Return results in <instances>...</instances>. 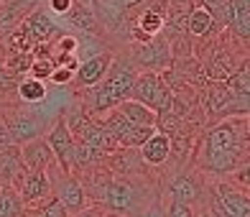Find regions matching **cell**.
I'll list each match as a JSON object with an SVG mask.
<instances>
[{
    "label": "cell",
    "instance_id": "obj_1",
    "mask_svg": "<svg viewBox=\"0 0 250 217\" xmlns=\"http://www.w3.org/2000/svg\"><path fill=\"white\" fill-rule=\"evenodd\" d=\"M248 115H230L214 120L202 141L191 151V164L207 174H230L232 169L248 161L250 156V135H248Z\"/></svg>",
    "mask_w": 250,
    "mask_h": 217
},
{
    "label": "cell",
    "instance_id": "obj_2",
    "mask_svg": "<svg viewBox=\"0 0 250 217\" xmlns=\"http://www.w3.org/2000/svg\"><path fill=\"white\" fill-rule=\"evenodd\" d=\"M138 66L133 64V59H125V56H112V64L107 74L100 79L95 87H82L79 89V102L82 108L89 112L92 118L105 115L107 110L118 108V102H123L130 95V89L138 79Z\"/></svg>",
    "mask_w": 250,
    "mask_h": 217
},
{
    "label": "cell",
    "instance_id": "obj_3",
    "mask_svg": "<svg viewBox=\"0 0 250 217\" xmlns=\"http://www.w3.org/2000/svg\"><path fill=\"white\" fill-rule=\"evenodd\" d=\"M148 199L143 194V189L135 184L128 176H112L107 181L105 192H102V199L97 202L105 212H110L112 217H133L141 210V204Z\"/></svg>",
    "mask_w": 250,
    "mask_h": 217
},
{
    "label": "cell",
    "instance_id": "obj_4",
    "mask_svg": "<svg viewBox=\"0 0 250 217\" xmlns=\"http://www.w3.org/2000/svg\"><path fill=\"white\" fill-rule=\"evenodd\" d=\"M133 100L143 102V105H148L156 115H164V112H171V102H174V89L166 85V79L158 74V72H141L138 79H135V85L130 89Z\"/></svg>",
    "mask_w": 250,
    "mask_h": 217
},
{
    "label": "cell",
    "instance_id": "obj_5",
    "mask_svg": "<svg viewBox=\"0 0 250 217\" xmlns=\"http://www.w3.org/2000/svg\"><path fill=\"white\" fill-rule=\"evenodd\" d=\"M164 197L168 202H184L191 207H199V204H207V187H204L199 171L179 169L171 171L164 181Z\"/></svg>",
    "mask_w": 250,
    "mask_h": 217
},
{
    "label": "cell",
    "instance_id": "obj_6",
    "mask_svg": "<svg viewBox=\"0 0 250 217\" xmlns=\"http://www.w3.org/2000/svg\"><path fill=\"white\" fill-rule=\"evenodd\" d=\"M46 176H49V181H51V194L64 204L69 215L84 210L87 204H89L87 192H84V184H82V179H79L77 174H66V171H62L59 166H56V161H54V164L46 169Z\"/></svg>",
    "mask_w": 250,
    "mask_h": 217
},
{
    "label": "cell",
    "instance_id": "obj_7",
    "mask_svg": "<svg viewBox=\"0 0 250 217\" xmlns=\"http://www.w3.org/2000/svg\"><path fill=\"white\" fill-rule=\"evenodd\" d=\"M3 120L8 125L10 141H13L16 146H23V143L33 141V138H39V135H46V130L51 128V125L43 120L39 112L21 108V102H18V105H10L3 112Z\"/></svg>",
    "mask_w": 250,
    "mask_h": 217
},
{
    "label": "cell",
    "instance_id": "obj_8",
    "mask_svg": "<svg viewBox=\"0 0 250 217\" xmlns=\"http://www.w3.org/2000/svg\"><path fill=\"white\" fill-rule=\"evenodd\" d=\"M46 141L51 146L56 166H59L62 171H66V174H74V135H72L69 128H66L62 115H56L54 125L46 130Z\"/></svg>",
    "mask_w": 250,
    "mask_h": 217
},
{
    "label": "cell",
    "instance_id": "obj_9",
    "mask_svg": "<svg viewBox=\"0 0 250 217\" xmlns=\"http://www.w3.org/2000/svg\"><path fill=\"white\" fill-rule=\"evenodd\" d=\"M138 54H135V59L133 64L135 66H143L146 72H164L168 69V66L174 64V56H171V43H168L164 39V31L161 33H156V36L151 41H146V43H138Z\"/></svg>",
    "mask_w": 250,
    "mask_h": 217
},
{
    "label": "cell",
    "instance_id": "obj_10",
    "mask_svg": "<svg viewBox=\"0 0 250 217\" xmlns=\"http://www.w3.org/2000/svg\"><path fill=\"white\" fill-rule=\"evenodd\" d=\"M212 189H214L212 197L220 204L222 212H227L230 217H250V197L240 187H235L227 179H220Z\"/></svg>",
    "mask_w": 250,
    "mask_h": 217
},
{
    "label": "cell",
    "instance_id": "obj_11",
    "mask_svg": "<svg viewBox=\"0 0 250 217\" xmlns=\"http://www.w3.org/2000/svg\"><path fill=\"white\" fill-rule=\"evenodd\" d=\"M112 51H102V54H95V56H89V59L84 62H79L77 66V72H74V87L77 89H82V87H95L102 77L107 74L110 69V64H112Z\"/></svg>",
    "mask_w": 250,
    "mask_h": 217
},
{
    "label": "cell",
    "instance_id": "obj_12",
    "mask_svg": "<svg viewBox=\"0 0 250 217\" xmlns=\"http://www.w3.org/2000/svg\"><path fill=\"white\" fill-rule=\"evenodd\" d=\"M232 89L227 87V82H209L207 89L202 92V110L207 112L209 118L222 120L227 115V108L232 105Z\"/></svg>",
    "mask_w": 250,
    "mask_h": 217
},
{
    "label": "cell",
    "instance_id": "obj_13",
    "mask_svg": "<svg viewBox=\"0 0 250 217\" xmlns=\"http://www.w3.org/2000/svg\"><path fill=\"white\" fill-rule=\"evenodd\" d=\"M13 189L21 194L26 207H31V204H36L51 194V181L46 176V171H26Z\"/></svg>",
    "mask_w": 250,
    "mask_h": 217
},
{
    "label": "cell",
    "instance_id": "obj_14",
    "mask_svg": "<svg viewBox=\"0 0 250 217\" xmlns=\"http://www.w3.org/2000/svg\"><path fill=\"white\" fill-rule=\"evenodd\" d=\"M21 158H23L28 171H46L54 164V153H51L46 135H39V138L21 146Z\"/></svg>",
    "mask_w": 250,
    "mask_h": 217
},
{
    "label": "cell",
    "instance_id": "obj_15",
    "mask_svg": "<svg viewBox=\"0 0 250 217\" xmlns=\"http://www.w3.org/2000/svg\"><path fill=\"white\" fill-rule=\"evenodd\" d=\"M64 18H66V23H69V26H74L77 31L89 33V36H102V33H105V31H102L105 26L100 23L95 8L89 3H84V0H74V5L69 8V13H66Z\"/></svg>",
    "mask_w": 250,
    "mask_h": 217
},
{
    "label": "cell",
    "instance_id": "obj_16",
    "mask_svg": "<svg viewBox=\"0 0 250 217\" xmlns=\"http://www.w3.org/2000/svg\"><path fill=\"white\" fill-rule=\"evenodd\" d=\"M227 87L232 89L240 115H250V59H243L235 72L227 77Z\"/></svg>",
    "mask_w": 250,
    "mask_h": 217
},
{
    "label": "cell",
    "instance_id": "obj_17",
    "mask_svg": "<svg viewBox=\"0 0 250 217\" xmlns=\"http://www.w3.org/2000/svg\"><path fill=\"white\" fill-rule=\"evenodd\" d=\"M26 164L21 158V146H8V148H0V184L5 187H16L21 176L26 174Z\"/></svg>",
    "mask_w": 250,
    "mask_h": 217
},
{
    "label": "cell",
    "instance_id": "obj_18",
    "mask_svg": "<svg viewBox=\"0 0 250 217\" xmlns=\"http://www.w3.org/2000/svg\"><path fill=\"white\" fill-rule=\"evenodd\" d=\"M26 28H28V33H31V39L36 41V43H41V41H54L56 36H59V26L51 21V16L46 13L43 8H33L31 13L21 21Z\"/></svg>",
    "mask_w": 250,
    "mask_h": 217
},
{
    "label": "cell",
    "instance_id": "obj_19",
    "mask_svg": "<svg viewBox=\"0 0 250 217\" xmlns=\"http://www.w3.org/2000/svg\"><path fill=\"white\" fill-rule=\"evenodd\" d=\"M214 23H217V18H214V13L207 8V5H191L187 10V16H184V31L189 33V36H194V39H204V36H209Z\"/></svg>",
    "mask_w": 250,
    "mask_h": 217
},
{
    "label": "cell",
    "instance_id": "obj_20",
    "mask_svg": "<svg viewBox=\"0 0 250 217\" xmlns=\"http://www.w3.org/2000/svg\"><path fill=\"white\" fill-rule=\"evenodd\" d=\"M138 151H141V158L148 166H164L168 158H171V138H168L166 133L156 130Z\"/></svg>",
    "mask_w": 250,
    "mask_h": 217
},
{
    "label": "cell",
    "instance_id": "obj_21",
    "mask_svg": "<svg viewBox=\"0 0 250 217\" xmlns=\"http://www.w3.org/2000/svg\"><path fill=\"white\" fill-rule=\"evenodd\" d=\"M33 8H39V0H8L0 5V36L16 28Z\"/></svg>",
    "mask_w": 250,
    "mask_h": 217
},
{
    "label": "cell",
    "instance_id": "obj_22",
    "mask_svg": "<svg viewBox=\"0 0 250 217\" xmlns=\"http://www.w3.org/2000/svg\"><path fill=\"white\" fill-rule=\"evenodd\" d=\"M16 95H18L21 105H39V102L46 100L49 89H46V82H43V79H36V77H28L26 74V77L18 79Z\"/></svg>",
    "mask_w": 250,
    "mask_h": 217
},
{
    "label": "cell",
    "instance_id": "obj_23",
    "mask_svg": "<svg viewBox=\"0 0 250 217\" xmlns=\"http://www.w3.org/2000/svg\"><path fill=\"white\" fill-rule=\"evenodd\" d=\"M118 110L133 125H156V118H158L148 105H143V102L133 100V97H125L123 102H118Z\"/></svg>",
    "mask_w": 250,
    "mask_h": 217
},
{
    "label": "cell",
    "instance_id": "obj_24",
    "mask_svg": "<svg viewBox=\"0 0 250 217\" xmlns=\"http://www.w3.org/2000/svg\"><path fill=\"white\" fill-rule=\"evenodd\" d=\"M26 212V204L13 187L0 189V217H21Z\"/></svg>",
    "mask_w": 250,
    "mask_h": 217
},
{
    "label": "cell",
    "instance_id": "obj_25",
    "mask_svg": "<svg viewBox=\"0 0 250 217\" xmlns=\"http://www.w3.org/2000/svg\"><path fill=\"white\" fill-rule=\"evenodd\" d=\"M31 212V217H69V212H66V207L54 197V194H49V197H43L41 202L31 204V207H26Z\"/></svg>",
    "mask_w": 250,
    "mask_h": 217
},
{
    "label": "cell",
    "instance_id": "obj_26",
    "mask_svg": "<svg viewBox=\"0 0 250 217\" xmlns=\"http://www.w3.org/2000/svg\"><path fill=\"white\" fill-rule=\"evenodd\" d=\"M5 69L13 74V77H26L28 69H31V64H33V51H10L5 56Z\"/></svg>",
    "mask_w": 250,
    "mask_h": 217
},
{
    "label": "cell",
    "instance_id": "obj_27",
    "mask_svg": "<svg viewBox=\"0 0 250 217\" xmlns=\"http://www.w3.org/2000/svg\"><path fill=\"white\" fill-rule=\"evenodd\" d=\"M153 133H156V125H130V130L120 138V146H125V148H141Z\"/></svg>",
    "mask_w": 250,
    "mask_h": 217
},
{
    "label": "cell",
    "instance_id": "obj_28",
    "mask_svg": "<svg viewBox=\"0 0 250 217\" xmlns=\"http://www.w3.org/2000/svg\"><path fill=\"white\" fill-rule=\"evenodd\" d=\"M54 72V62H51V56H33V64H31V69H28V77H36V79H46L51 77Z\"/></svg>",
    "mask_w": 250,
    "mask_h": 217
},
{
    "label": "cell",
    "instance_id": "obj_29",
    "mask_svg": "<svg viewBox=\"0 0 250 217\" xmlns=\"http://www.w3.org/2000/svg\"><path fill=\"white\" fill-rule=\"evenodd\" d=\"M16 87H18V77L10 74V72L5 69V64L0 62V95H5V97H10L13 102H18Z\"/></svg>",
    "mask_w": 250,
    "mask_h": 217
},
{
    "label": "cell",
    "instance_id": "obj_30",
    "mask_svg": "<svg viewBox=\"0 0 250 217\" xmlns=\"http://www.w3.org/2000/svg\"><path fill=\"white\" fill-rule=\"evenodd\" d=\"M133 217H166V204L161 197H148L143 204H141V210L135 212Z\"/></svg>",
    "mask_w": 250,
    "mask_h": 217
},
{
    "label": "cell",
    "instance_id": "obj_31",
    "mask_svg": "<svg viewBox=\"0 0 250 217\" xmlns=\"http://www.w3.org/2000/svg\"><path fill=\"white\" fill-rule=\"evenodd\" d=\"M227 181H232V184L240 187L243 192H250V161H245L237 169H232L230 174H227Z\"/></svg>",
    "mask_w": 250,
    "mask_h": 217
},
{
    "label": "cell",
    "instance_id": "obj_32",
    "mask_svg": "<svg viewBox=\"0 0 250 217\" xmlns=\"http://www.w3.org/2000/svg\"><path fill=\"white\" fill-rule=\"evenodd\" d=\"M54 51H66V54H77V49H79V41L72 36V33H59L54 41Z\"/></svg>",
    "mask_w": 250,
    "mask_h": 217
},
{
    "label": "cell",
    "instance_id": "obj_33",
    "mask_svg": "<svg viewBox=\"0 0 250 217\" xmlns=\"http://www.w3.org/2000/svg\"><path fill=\"white\" fill-rule=\"evenodd\" d=\"M166 217H194V207L184 202H166Z\"/></svg>",
    "mask_w": 250,
    "mask_h": 217
},
{
    "label": "cell",
    "instance_id": "obj_34",
    "mask_svg": "<svg viewBox=\"0 0 250 217\" xmlns=\"http://www.w3.org/2000/svg\"><path fill=\"white\" fill-rule=\"evenodd\" d=\"M49 79L54 85H69L74 79V69H69V66H54V72H51Z\"/></svg>",
    "mask_w": 250,
    "mask_h": 217
},
{
    "label": "cell",
    "instance_id": "obj_35",
    "mask_svg": "<svg viewBox=\"0 0 250 217\" xmlns=\"http://www.w3.org/2000/svg\"><path fill=\"white\" fill-rule=\"evenodd\" d=\"M72 5H74V0H49V10L56 16H66Z\"/></svg>",
    "mask_w": 250,
    "mask_h": 217
},
{
    "label": "cell",
    "instance_id": "obj_36",
    "mask_svg": "<svg viewBox=\"0 0 250 217\" xmlns=\"http://www.w3.org/2000/svg\"><path fill=\"white\" fill-rule=\"evenodd\" d=\"M72 217H107V212L102 210L100 204H92V207H89V204H87L84 210H79V212H74Z\"/></svg>",
    "mask_w": 250,
    "mask_h": 217
},
{
    "label": "cell",
    "instance_id": "obj_37",
    "mask_svg": "<svg viewBox=\"0 0 250 217\" xmlns=\"http://www.w3.org/2000/svg\"><path fill=\"white\" fill-rule=\"evenodd\" d=\"M8 146H13V141H10V133H8L5 120L0 118V148H8Z\"/></svg>",
    "mask_w": 250,
    "mask_h": 217
},
{
    "label": "cell",
    "instance_id": "obj_38",
    "mask_svg": "<svg viewBox=\"0 0 250 217\" xmlns=\"http://www.w3.org/2000/svg\"><path fill=\"white\" fill-rule=\"evenodd\" d=\"M10 105H18V102H13V100L5 97V95H0V118H3V112H5Z\"/></svg>",
    "mask_w": 250,
    "mask_h": 217
},
{
    "label": "cell",
    "instance_id": "obj_39",
    "mask_svg": "<svg viewBox=\"0 0 250 217\" xmlns=\"http://www.w3.org/2000/svg\"><path fill=\"white\" fill-rule=\"evenodd\" d=\"M194 217H214V215H212V212H209L207 207H204V210L199 207V210H194Z\"/></svg>",
    "mask_w": 250,
    "mask_h": 217
},
{
    "label": "cell",
    "instance_id": "obj_40",
    "mask_svg": "<svg viewBox=\"0 0 250 217\" xmlns=\"http://www.w3.org/2000/svg\"><path fill=\"white\" fill-rule=\"evenodd\" d=\"M240 3H243V5H248V8H250V0H240Z\"/></svg>",
    "mask_w": 250,
    "mask_h": 217
},
{
    "label": "cell",
    "instance_id": "obj_41",
    "mask_svg": "<svg viewBox=\"0 0 250 217\" xmlns=\"http://www.w3.org/2000/svg\"><path fill=\"white\" fill-rule=\"evenodd\" d=\"M0 3H8V0H0Z\"/></svg>",
    "mask_w": 250,
    "mask_h": 217
},
{
    "label": "cell",
    "instance_id": "obj_42",
    "mask_svg": "<svg viewBox=\"0 0 250 217\" xmlns=\"http://www.w3.org/2000/svg\"><path fill=\"white\" fill-rule=\"evenodd\" d=\"M3 187H5V184H0V189H3Z\"/></svg>",
    "mask_w": 250,
    "mask_h": 217
},
{
    "label": "cell",
    "instance_id": "obj_43",
    "mask_svg": "<svg viewBox=\"0 0 250 217\" xmlns=\"http://www.w3.org/2000/svg\"><path fill=\"white\" fill-rule=\"evenodd\" d=\"M107 217H112V215H110V212H107Z\"/></svg>",
    "mask_w": 250,
    "mask_h": 217
},
{
    "label": "cell",
    "instance_id": "obj_44",
    "mask_svg": "<svg viewBox=\"0 0 250 217\" xmlns=\"http://www.w3.org/2000/svg\"><path fill=\"white\" fill-rule=\"evenodd\" d=\"M0 5H3V3H0Z\"/></svg>",
    "mask_w": 250,
    "mask_h": 217
},
{
    "label": "cell",
    "instance_id": "obj_45",
    "mask_svg": "<svg viewBox=\"0 0 250 217\" xmlns=\"http://www.w3.org/2000/svg\"><path fill=\"white\" fill-rule=\"evenodd\" d=\"M69 217H72V215H69Z\"/></svg>",
    "mask_w": 250,
    "mask_h": 217
}]
</instances>
